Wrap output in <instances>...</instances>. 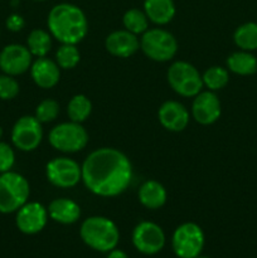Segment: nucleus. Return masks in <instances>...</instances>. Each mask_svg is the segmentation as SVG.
<instances>
[{"instance_id": "nucleus-11", "label": "nucleus", "mask_w": 257, "mask_h": 258, "mask_svg": "<svg viewBox=\"0 0 257 258\" xmlns=\"http://www.w3.org/2000/svg\"><path fill=\"white\" fill-rule=\"evenodd\" d=\"M133 244L140 253L156 254L165 246V234L154 222H140L133 231Z\"/></svg>"}, {"instance_id": "nucleus-24", "label": "nucleus", "mask_w": 257, "mask_h": 258, "mask_svg": "<svg viewBox=\"0 0 257 258\" xmlns=\"http://www.w3.org/2000/svg\"><path fill=\"white\" fill-rule=\"evenodd\" d=\"M92 112V103L85 95H76L70 100L67 106L68 117L73 122L82 123Z\"/></svg>"}, {"instance_id": "nucleus-32", "label": "nucleus", "mask_w": 257, "mask_h": 258, "mask_svg": "<svg viewBox=\"0 0 257 258\" xmlns=\"http://www.w3.org/2000/svg\"><path fill=\"white\" fill-rule=\"evenodd\" d=\"M107 258H128V256L125 253V252L121 251V249L113 248L112 251L108 252Z\"/></svg>"}, {"instance_id": "nucleus-5", "label": "nucleus", "mask_w": 257, "mask_h": 258, "mask_svg": "<svg viewBox=\"0 0 257 258\" xmlns=\"http://www.w3.org/2000/svg\"><path fill=\"white\" fill-rule=\"evenodd\" d=\"M140 48L144 54L155 62H168L173 59L178 50L175 37L161 28L148 29L140 39Z\"/></svg>"}, {"instance_id": "nucleus-4", "label": "nucleus", "mask_w": 257, "mask_h": 258, "mask_svg": "<svg viewBox=\"0 0 257 258\" xmlns=\"http://www.w3.org/2000/svg\"><path fill=\"white\" fill-rule=\"evenodd\" d=\"M30 186L27 179L15 171L0 174V213L18 212L28 202Z\"/></svg>"}, {"instance_id": "nucleus-13", "label": "nucleus", "mask_w": 257, "mask_h": 258, "mask_svg": "<svg viewBox=\"0 0 257 258\" xmlns=\"http://www.w3.org/2000/svg\"><path fill=\"white\" fill-rule=\"evenodd\" d=\"M48 211L38 202H27L17 212L15 223L18 229L24 234H37L45 227L48 221Z\"/></svg>"}, {"instance_id": "nucleus-1", "label": "nucleus", "mask_w": 257, "mask_h": 258, "mask_svg": "<svg viewBox=\"0 0 257 258\" xmlns=\"http://www.w3.org/2000/svg\"><path fill=\"white\" fill-rule=\"evenodd\" d=\"M81 168L86 188L102 198L122 194L133 179V166L128 158L122 151L113 148L92 151Z\"/></svg>"}, {"instance_id": "nucleus-9", "label": "nucleus", "mask_w": 257, "mask_h": 258, "mask_svg": "<svg viewBox=\"0 0 257 258\" xmlns=\"http://www.w3.org/2000/svg\"><path fill=\"white\" fill-rule=\"evenodd\" d=\"M45 175L48 181L57 188H73L82 180V168L73 159L60 156L48 161Z\"/></svg>"}, {"instance_id": "nucleus-27", "label": "nucleus", "mask_w": 257, "mask_h": 258, "mask_svg": "<svg viewBox=\"0 0 257 258\" xmlns=\"http://www.w3.org/2000/svg\"><path fill=\"white\" fill-rule=\"evenodd\" d=\"M81 54L76 44H62L55 52V62L62 70H72L80 63Z\"/></svg>"}, {"instance_id": "nucleus-12", "label": "nucleus", "mask_w": 257, "mask_h": 258, "mask_svg": "<svg viewBox=\"0 0 257 258\" xmlns=\"http://www.w3.org/2000/svg\"><path fill=\"white\" fill-rule=\"evenodd\" d=\"M32 53L28 47L22 44L5 45L0 52V70L5 73L15 77L23 75L30 70L32 66Z\"/></svg>"}, {"instance_id": "nucleus-25", "label": "nucleus", "mask_w": 257, "mask_h": 258, "mask_svg": "<svg viewBox=\"0 0 257 258\" xmlns=\"http://www.w3.org/2000/svg\"><path fill=\"white\" fill-rule=\"evenodd\" d=\"M123 27L134 34H144L149 29V19L145 12L140 9H130L123 14Z\"/></svg>"}, {"instance_id": "nucleus-22", "label": "nucleus", "mask_w": 257, "mask_h": 258, "mask_svg": "<svg viewBox=\"0 0 257 258\" xmlns=\"http://www.w3.org/2000/svg\"><path fill=\"white\" fill-rule=\"evenodd\" d=\"M234 44L241 50H252L257 49V23L248 22L239 25L233 34Z\"/></svg>"}, {"instance_id": "nucleus-18", "label": "nucleus", "mask_w": 257, "mask_h": 258, "mask_svg": "<svg viewBox=\"0 0 257 258\" xmlns=\"http://www.w3.org/2000/svg\"><path fill=\"white\" fill-rule=\"evenodd\" d=\"M48 216L60 224H73L80 219L81 208L75 201L68 198H57L48 206Z\"/></svg>"}, {"instance_id": "nucleus-14", "label": "nucleus", "mask_w": 257, "mask_h": 258, "mask_svg": "<svg viewBox=\"0 0 257 258\" xmlns=\"http://www.w3.org/2000/svg\"><path fill=\"white\" fill-rule=\"evenodd\" d=\"M222 112L221 102L213 91L199 92L191 103V115L201 125H212L219 118Z\"/></svg>"}, {"instance_id": "nucleus-15", "label": "nucleus", "mask_w": 257, "mask_h": 258, "mask_svg": "<svg viewBox=\"0 0 257 258\" xmlns=\"http://www.w3.org/2000/svg\"><path fill=\"white\" fill-rule=\"evenodd\" d=\"M159 122L164 128L173 133H180L189 123V112L183 103L178 101H166L158 112Z\"/></svg>"}, {"instance_id": "nucleus-26", "label": "nucleus", "mask_w": 257, "mask_h": 258, "mask_svg": "<svg viewBox=\"0 0 257 258\" xmlns=\"http://www.w3.org/2000/svg\"><path fill=\"white\" fill-rule=\"evenodd\" d=\"M202 80H203V86H206L208 91L214 92L226 87L227 83L229 82V73L226 68L213 66L203 73Z\"/></svg>"}, {"instance_id": "nucleus-6", "label": "nucleus", "mask_w": 257, "mask_h": 258, "mask_svg": "<svg viewBox=\"0 0 257 258\" xmlns=\"http://www.w3.org/2000/svg\"><path fill=\"white\" fill-rule=\"evenodd\" d=\"M168 82L174 92L183 97H196L203 88V80L199 71L184 60L174 62L169 67Z\"/></svg>"}, {"instance_id": "nucleus-29", "label": "nucleus", "mask_w": 257, "mask_h": 258, "mask_svg": "<svg viewBox=\"0 0 257 258\" xmlns=\"http://www.w3.org/2000/svg\"><path fill=\"white\" fill-rule=\"evenodd\" d=\"M19 93V83L13 76L0 75V100L9 101Z\"/></svg>"}, {"instance_id": "nucleus-19", "label": "nucleus", "mask_w": 257, "mask_h": 258, "mask_svg": "<svg viewBox=\"0 0 257 258\" xmlns=\"http://www.w3.org/2000/svg\"><path fill=\"white\" fill-rule=\"evenodd\" d=\"M144 12L154 24L165 25L175 15V4L173 0H145Z\"/></svg>"}, {"instance_id": "nucleus-10", "label": "nucleus", "mask_w": 257, "mask_h": 258, "mask_svg": "<svg viewBox=\"0 0 257 258\" xmlns=\"http://www.w3.org/2000/svg\"><path fill=\"white\" fill-rule=\"evenodd\" d=\"M43 140L42 122L35 116H23L18 118L12 130L13 145L20 151L35 150Z\"/></svg>"}, {"instance_id": "nucleus-3", "label": "nucleus", "mask_w": 257, "mask_h": 258, "mask_svg": "<svg viewBox=\"0 0 257 258\" xmlns=\"http://www.w3.org/2000/svg\"><path fill=\"white\" fill-rule=\"evenodd\" d=\"M80 236L86 246L98 252H110L118 244L120 232L116 224L106 217L95 216L86 219L80 228Z\"/></svg>"}, {"instance_id": "nucleus-30", "label": "nucleus", "mask_w": 257, "mask_h": 258, "mask_svg": "<svg viewBox=\"0 0 257 258\" xmlns=\"http://www.w3.org/2000/svg\"><path fill=\"white\" fill-rule=\"evenodd\" d=\"M15 163L14 150L7 143L0 141V174L12 170Z\"/></svg>"}, {"instance_id": "nucleus-20", "label": "nucleus", "mask_w": 257, "mask_h": 258, "mask_svg": "<svg viewBox=\"0 0 257 258\" xmlns=\"http://www.w3.org/2000/svg\"><path fill=\"white\" fill-rule=\"evenodd\" d=\"M138 198L145 208L159 209L165 204L168 194L159 181L146 180L139 189Z\"/></svg>"}, {"instance_id": "nucleus-34", "label": "nucleus", "mask_w": 257, "mask_h": 258, "mask_svg": "<svg viewBox=\"0 0 257 258\" xmlns=\"http://www.w3.org/2000/svg\"><path fill=\"white\" fill-rule=\"evenodd\" d=\"M196 258H208V257H201V256H198V257H196Z\"/></svg>"}, {"instance_id": "nucleus-17", "label": "nucleus", "mask_w": 257, "mask_h": 258, "mask_svg": "<svg viewBox=\"0 0 257 258\" xmlns=\"http://www.w3.org/2000/svg\"><path fill=\"white\" fill-rule=\"evenodd\" d=\"M30 76L38 87L48 90L59 82L60 71L57 62L47 57H40L30 66Z\"/></svg>"}, {"instance_id": "nucleus-33", "label": "nucleus", "mask_w": 257, "mask_h": 258, "mask_svg": "<svg viewBox=\"0 0 257 258\" xmlns=\"http://www.w3.org/2000/svg\"><path fill=\"white\" fill-rule=\"evenodd\" d=\"M2 136H3V128L2 126H0V139H2Z\"/></svg>"}, {"instance_id": "nucleus-23", "label": "nucleus", "mask_w": 257, "mask_h": 258, "mask_svg": "<svg viewBox=\"0 0 257 258\" xmlns=\"http://www.w3.org/2000/svg\"><path fill=\"white\" fill-rule=\"evenodd\" d=\"M27 47L32 55L45 57L52 48V35L43 29H34L29 33L27 39Z\"/></svg>"}, {"instance_id": "nucleus-35", "label": "nucleus", "mask_w": 257, "mask_h": 258, "mask_svg": "<svg viewBox=\"0 0 257 258\" xmlns=\"http://www.w3.org/2000/svg\"><path fill=\"white\" fill-rule=\"evenodd\" d=\"M37 2H43V0H37Z\"/></svg>"}, {"instance_id": "nucleus-8", "label": "nucleus", "mask_w": 257, "mask_h": 258, "mask_svg": "<svg viewBox=\"0 0 257 258\" xmlns=\"http://www.w3.org/2000/svg\"><path fill=\"white\" fill-rule=\"evenodd\" d=\"M171 247L178 258H196L204 247V233L193 222L183 223L174 231Z\"/></svg>"}, {"instance_id": "nucleus-28", "label": "nucleus", "mask_w": 257, "mask_h": 258, "mask_svg": "<svg viewBox=\"0 0 257 258\" xmlns=\"http://www.w3.org/2000/svg\"><path fill=\"white\" fill-rule=\"evenodd\" d=\"M59 113V103L52 98L43 100L35 108V117L42 123L52 122Z\"/></svg>"}, {"instance_id": "nucleus-31", "label": "nucleus", "mask_w": 257, "mask_h": 258, "mask_svg": "<svg viewBox=\"0 0 257 258\" xmlns=\"http://www.w3.org/2000/svg\"><path fill=\"white\" fill-rule=\"evenodd\" d=\"M5 25L10 32H20L25 25L24 18L19 14H12L7 18Z\"/></svg>"}, {"instance_id": "nucleus-7", "label": "nucleus", "mask_w": 257, "mask_h": 258, "mask_svg": "<svg viewBox=\"0 0 257 258\" xmlns=\"http://www.w3.org/2000/svg\"><path fill=\"white\" fill-rule=\"evenodd\" d=\"M48 140L52 148L62 153L72 154L83 150L88 143V134L81 123L62 122L50 130Z\"/></svg>"}, {"instance_id": "nucleus-16", "label": "nucleus", "mask_w": 257, "mask_h": 258, "mask_svg": "<svg viewBox=\"0 0 257 258\" xmlns=\"http://www.w3.org/2000/svg\"><path fill=\"white\" fill-rule=\"evenodd\" d=\"M105 47L111 55L118 58H128L135 54L140 48V40L138 35L128 30H116L107 35Z\"/></svg>"}, {"instance_id": "nucleus-2", "label": "nucleus", "mask_w": 257, "mask_h": 258, "mask_svg": "<svg viewBox=\"0 0 257 258\" xmlns=\"http://www.w3.org/2000/svg\"><path fill=\"white\" fill-rule=\"evenodd\" d=\"M47 24L50 35L60 44L82 42L88 30L87 18L82 9L68 3H62L50 9Z\"/></svg>"}, {"instance_id": "nucleus-21", "label": "nucleus", "mask_w": 257, "mask_h": 258, "mask_svg": "<svg viewBox=\"0 0 257 258\" xmlns=\"http://www.w3.org/2000/svg\"><path fill=\"white\" fill-rule=\"evenodd\" d=\"M227 68L238 76H251L257 72V58L247 50L234 52L227 58Z\"/></svg>"}]
</instances>
